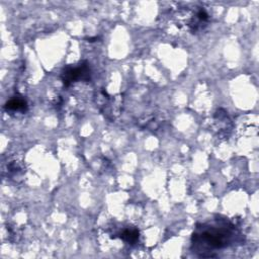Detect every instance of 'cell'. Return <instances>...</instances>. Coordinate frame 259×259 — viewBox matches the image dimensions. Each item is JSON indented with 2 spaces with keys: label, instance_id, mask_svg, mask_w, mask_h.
Listing matches in <instances>:
<instances>
[{
  "label": "cell",
  "instance_id": "obj_1",
  "mask_svg": "<svg viewBox=\"0 0 259 259\" xmlns=\"http://www.w3.org/2000/svg\"><path fill=\"white\" fill-rule=\"evenodd\" d=\"M232 231L227 226H202L192 236V242L196 248L203 245L207 249H221L230 244Z\"/></svg>",
  "mask_w": 259,
  "mask_h": 259
},
{
  "label": "cell",
  "instance_id": "obj_4",
  "mask_svg": "<svg viewBox=\"0 0 259 259\" xmlns=\"http://www.w3.org/2000/svg\"><path fill=\"white\" fill-rule=\"evenodd\" d=\"M125 242L128 243H135L139 238V232L136 229H126L121 233L120 236Z\"/></svg>",
  "mask_w": 259,
  "mask_h": 259
},
{
  "label": "cell",
  "instance_id": "obj_2",
  "mask_svg": "<svg viewBox=\"0 0 259 259\" xmlns=\"http://www.w3.org/2000/svg\"><path fill=\"white\" fill-rule=\"evenodd\" d=\"M89 69L86 64H82L76 68H67L63 73V82L66 86H69L72 82L77 80H88Z\"/></svg>",
  "mask_w": 259,
  "mask_h": 259
},
{
  "label": "cell",
  "instance_id": "obj_3",
  "mask_svg": "<svg viewBox=\"0 0 259 259\" xmlns=\"http://www.w3.org/2000/svg\"><path fill=\"white\" fill-rule=\"evenodd\" d=\"M5 108L8 111H20L24 112L27 108V103L23 98L20 97H14L11 98L9 101L6 102Z\"/></svg>",
  "mask_w": 259,
  "mask_h": 259
}]
</instances>
